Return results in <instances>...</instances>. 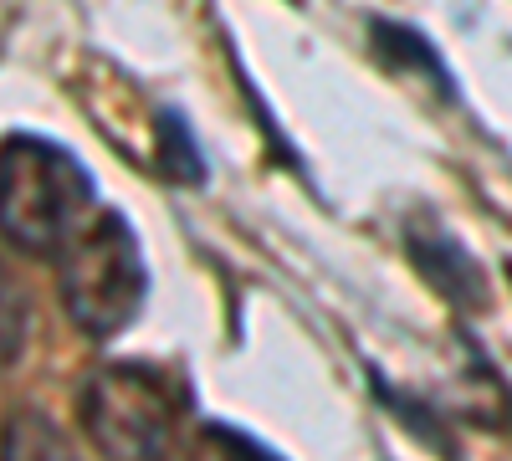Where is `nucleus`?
Masks as SVG:
<instances>
[{
	"instance_id": "20e7f679",
	"label": "nucleus",
	"mask_w": 512,
	"mask_h": 461,
	"mask_svg": "<svg viewBox=\"0 0 512 461\" xmlns=\"http://www.w3.org/2000/svg\"><path fill=\"white\" fill-rule=\"evenodd\" d=\"M410 251H415V262L431 272L451 298H461V303H482V277H477V267L461 257V246L446 236V231H436L431 226V241H420V236H410Z\"/></svg>"
},
{
	"instance_id": "7ed1b4c3",
	"label": "nucleus",
	"mask_w": 512,
	"mask_h": 461,
	"mask_svg": "<svg viewBox=\"0 0 512 461\" xmlns=\"http://www.w3.org/2000/svg\"><path fill=\"white\" fill-rule=\"evenodd\" d=\"M82 426L113 456H164L175 446V395L144 364H108L82 385Z\"/></svg>"
},
{
	"instance_id": "f03ea898",
	"label": "nucleus",
	"mask_w": 512,
	"mask_h": 461,
	"mask_svg": "<svg viewBox=\"0 0 512 461\" xmlns=\"http://www.w3.org/2000/svg\"><path fill=\"white\" fill-rule=\"evenodd\" d=\"M57 287L67 318L88 333V339H113L139 318L149 272L139 257V236L113 205H93L62 246H57Z\"/></svg>"
},
{
	"instance_id": "f257e3e1",
	"label": "nucleus",
	"mask_w": 512,
	"mask_h": 461,
	"mask_svg": "<svg viewBox=\"0 0 512 461\" xmlns=\"http://www.w3.org/2000/svg\"><path fill=\"white\" fill-rule=\"evenodd\" d=\"M93 180L52 139L11 134L0 149V226L26 257H57V246L93 216Z\"/></svg>"
}]
</instances>
